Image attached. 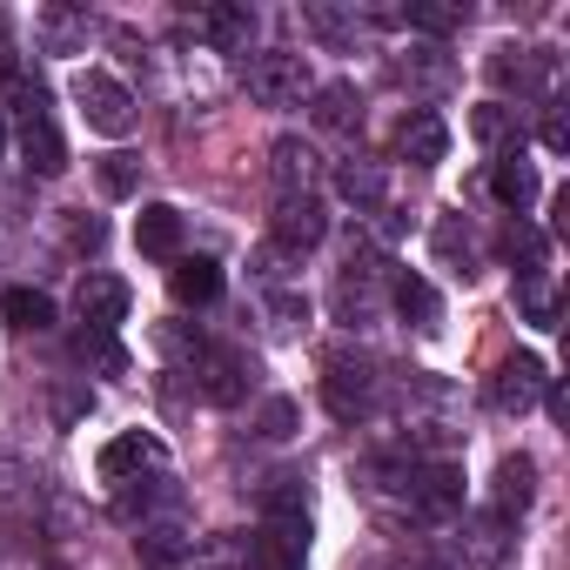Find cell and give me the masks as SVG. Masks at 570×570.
Returning a JSON list of instances; mask_svg holds the SVG:
<instances>
[{"mask_svg":"<svg viewBox=\"0 0 570 570\" xmlns=\"http://www.w3.org/2000/svg\"><path fill=\"white\" fill-rule=\"evenodd\" d=\"M390 255L376 248V242H350V255H343V268H336V289H330V309H336V323L343 330H370L376 316H383V303H390Z\"/></svg>","mask_w":570,"mask_h":570,"instance_id":"obj_1","label":"cell"},{"mask_svg":"<svg viewBox=\"0 0 570 570\" xmlns=\"http://www.w3.org/2000/svg\"><path fill=\"white\" fill-rule=\"evenodd\" d=\"M161 350H175L181 356V370L195 376V390H202V403H215V410H228V403H242L248 396V356L242 350H228V343H208V336H188V330H161Z\"/></svg>","mask_w":570,"mask_h":570,"instance_id":"obj_2","label":"cell"},{"mask_svg":"<svg viewBox=\"0 0 570 570\" xmlns=\"http://www.w3.org/2000/svg\"><path fill=\"white\" fill-rule=\"evenodd\" d=\"M383 390H390V376H383V363L363 356V350H336V356L323 363V403H330V416H343V423L376 416V410H383Z\"/></svg>","mask_w":570,"mask_h":570,"instance_id":"obj_3","label":"cell"},{"mask_svg":"<svg viewBox=\"0 0 570 570\" xmlns=\"http://www.w3.org/2000/svg\"><path fill=\"white\" fill-rule=\"evenodd\" d=\"M242 88L262 108H303L316 95V75H309V55H296V48H262L242 61Z\"/></svg>","mask_w":570,"mask_h":570,"instance_id":"obj_4","label":"cell"},{"mask_svg":"<svg viewBox=\"0 0 570 570\" xmlns=\"http://www.w3.org/2000/svg\"><path fill=\"white\" fill-rule=\"evenodd\" d=\"M75 108H81V121L95 128V135H108V141H121L128 128H135V95L115 81V75H101V68H81L75 75Z\"/></svg>","mask_w":570,"mask_h":570,"instance_id":"obj_5","label":"cell"},{"mask_svg":"<svg viewBox=\"0 0 570 570\" xmlns=\"http://www.w3.org/2000/svg\"><path fill=\"white\" fill-rule=\"evenodd\" d=\"M323 235H330V208H323V195H275L268 242H275L282 255H296V262H303Z\"/></svg>","mask_w":570,"mask_h":570,"instance_id":"obj_6","label":"cell"},{"mask_svg":"<svg viewBox=\"0 0 570 570\" xmlns=\"http://www.w3.org/2000/svg\"><path fill=\"white\" fill-rule=\"evenodd\" d=\"M483 68H490V81H497L503 95H517V101L557 88V55H550V48H497Z\"/></svg>","mask_w":570,"mask_h":570,"instance_id":"obj_7","label":"cell"},{"mask_svg":"<svg viewBox=\"0 0 570 570\" xmlns=\"http://www.w3.org/2000/svg\"><path fill=\"white\" fill-rule=\"evenodd\" d=\"M543 390H550V370H543V356L517 350V356H503V363H497V376H490V410H503V416H523L530 403H543Z\"/></svg>","mask_w":570,"mask_h":570,"instance_id":"obj_8","label":"cell"},{"mask_svg":"<svg viewBox=\"0 0 570 570\" xmlns=\"http://www.w3.org/2000/svg\"><path fill=\"white\" fill-rule=\"evenodd\" d=\"M95 470H101V483H135V476H155V470H168V450H161V436H148V430H121L101 456H95Z\"/></svg>","mask_w":570,"mask_h":570,"instance_id":"obj_9","label":"cell"},{"mask_svg":"<svg viewBox=\"0 0 570 570\" xmlns=\"http://www.w3.org/2000/svg\"><path fill=\"white\" fill-rule=\"evenodd\" d=\"M262 530H275V537H296V543H309V490H303V476H268L262 483Z\"/></svg>","mask_w":570,"mask_h":570,"instance_id":"obj_10","label":"cell"},{"mask_svg":"<svg viewBox=\"0 0 570 570\" xmlns=\"http://www.w3.org/2000/svg\"><path fill=\"white\" fill-rule=\"evenodd\" d=\"M188 28H195L202 41H215L222 55H248L262 14L248 8V0H215V8H195V14H188Z\"/></svg>","mask_w":570,"mask_h":570,"instance_id":"obj_11","label":"cell"},{"mask_svg":"<svg viewBox=\"0 0 570 570\" xmlns=\"http://www.w3.org/2000/svg\"><path fill=\"white\" fill-rule=\"evenodd\" d=\"M128 282L121 275H108V268H88L81 275V289H75V309H81V323L88 330H121L128 323Z\"/></svg>","mask_w":570,"mask_h":570,"instance_id":"obj_12","label":"cell"},{"mask_svg":"<svg viewBox=\"0 0 570 570\" xmlns=\"http://www.w3.org/2000/svg\"><path fill=\"white\" fill-rule=\"evenodd\" d=\"M530 503H537V463L517 450V456H503V463H497V483H490V517L517 530Z\"/></svg>","mask_w":570,"mask_h":570,"instance_id":"obj_13","label":"cell"},{"mask_svg":"<svg viewBox=\"0 0 570 570\" xmlns=\"http://www.w3.org/2000/svg\"><path fill=\"white\" fill-rule=\"evenodd\" d=\"M396 155H403L410 168H436V161L450 155V128H443V115H436V108H410V115L396 121Z\"/></svg>","mask_w":570,"mask_h":570,"instance_id":"obj_14","label":"cell"},{"mask_svg":"<svg viewBox=\"0 0 570 570\" xmlns=\"http://www.w3.org/2000/svg\"><path fill=\"white\" fill-rule=\"evenodd\" d=\"M268 175H275V195H316L323 155H316L303 135H282V141L268 148Z\"/></svg>","mask_w":570,"mask_h":570,"instance_id":"obj_15","label":"cell"},{"mask_svg":"<svg viewBox=\"0 0 570 570\" xmlns=\"http://www.w3.org/2000/svg\"><path fill=\"white\" fill-rule=\"evenodd\" d=\"M390 81L410 95H450L456 88V61L443 48H416V55H390Z\"/></svg>","mask_w":570,"mask_h":570,"instance_id":"obj_16","label":"cell"},{"mask_svg":"<svg viewBox=\"0 0 570 570\" xmlns=\"http://www.w3.org/2000/svg\"><path fill=\"white\" fill-rule=\"evenodd\" d=\"M309 121L323 135H363V95H356V81H323L309 95Z\"/></svg>","mask_w":570,"mask_h":570,"instance_id":"obj_17","label":"cell"},{"mask_svg":"<svg viewBox=\"0 0 570 570\" xmlns=\"http://www.w3.org/2000/svg\"><path fill=\"white\" fill-rule=\"evenodd\" d=\"M490 195H497L517 222L530 215V202H537V168L523 161V148H503V155L490 161Z\"/></svg>","mask_w":570,"mask_h":570,"instance_id":"obj_18","label":"cell"},{"mask_svg":"<svg viewBox=\"0 0 570 570\" xmlns=\"http://www.w3.org/2000/svg\"><path fill=\"white\" fill-rule=\"evenodd\" d=\"M303 28H309L323 48H336V55H356V41H363L370 14H356V8H330V0H309V8H303Z\"/></svg>","mask_w":570,"mask_h":570,"instance_id":"obj_19","label":"cell"},{"mask_svg":"<svg viewBox=\"0 0 570 570\" xmlns=\"http://www.w3.org/2000/svg\"><path fill=\"white\" fill-rule=\"evenodd\" d=\"M168 289H175L181 309H208V303L222 296V262H208V255H175Z\"/></svg>","mask_w":570,"mask_h":570,"instance_id":"obj_20","label":"cell"},{"mask_svg":"<svg viewBox=\"0 0 570 570\" xmlns=\"http://www.w3.org/2000/svg\"><path fill=\"white\" fill-rule=\"evenodd\" d=\"M35 48L41 55H81L88 48V8H41L35 14Z\"/></svg>","mask_w":570,"mask_h":570,"instance_id":"obj_21","label":"cell"},{"mask_svg":"<svg viewBox=\"0 0 570 570\" xmlns=\"http://www.w3.org/2000/svg\"><path fill=\"white\" fill-rule=\"evenodd\" d=\"M390 303H396V309H403L423 336H436V330H443V296L430 289V282H423L416 268H396V275H390Z\"/></svg>","mask_w":570,"mask_h":570,"instance_id":"obj_22","label":"cell"},{"mask_svg":"<svg viewBox=\"0 0 570 570\" xmlns=\"http://www.w3.org/2000/svg\"><path fill=\"white\" fill-rule=\"evenodd\" d=\"M336 195L356 208V215H383L390 208V175L376 161H336Z\"/></svg>","mask_w":570,"mask_h":570,"instance_id":"obj_23","label":"cell"},{"mask_svg":"<svg viewBox=\"0 0 570 570\" xmlns=\"http://www.w3.org/2000/svg\"><path fill=\"white\" fill-rule=\"evenodd\" d=\"M135 248H141L148 262H175V255H181V208L148 202V208L135 215Z\"/></svg>","mask_w":570,"mask_h":570,"instance_id":"obj_24","label":"cell"},{"mask_svg":"<svg viewBox=\"0 0 570 570\" xmlns=\"http://www.w3.org/2000/svg\"><path fill=\"white\" fill-rule=\"evenodd\" d=\"M21 155H28V168H35V175H48V181L68 168V141H61L55 115H35V121H21Z\"/></svg>","mask_w":570,"mask_h":570,"instance_id":"obj_25","label":"cell"},{"mask_svg":"<svg viewBox=\"0 0 570 570\" xmlns=\"http://www.w3.org/2000/svg\"><path fill=\"white\" fill-rule=\"evenodd\" d=\"M0 323L21 336H41V330H55V296L48 289H0Z\"/></svg>","mask_w":570,"mask_h":570,"instance_id":"obj_26","label":"cell"},{"mask_svg":"<svg viewBox=\"0 0 570 570\" xmlns=\"http://www.w3.org/2000/svg\"><path fill=\"white\" fill-rule=\"evenodd\" d=\"M470 135H476L490 155L523 148V121H517V108H510V101H483V108H470Z\"/></svg>","mask_w":570,"mask_h":570,"instance_id":"obj_27","label":"cell"},{"mask_svg":"<svg viewBox=\"0 0 570 570\" xmlns=\"http://www.w3.org/2000/svg\"><path fill=\"white\" fill-rule=\"evenodd\" d=\"M436 255L456 268V275H476V228L463 222V215H436Z\"/></svg>","mask_w":570,"mask_h":570,"instance_id":"obj_28","label":"cell"},{"mask_svg":"<svg viewBox=\"0 0 570 570\" xmlns=\"http://www.w3.org/2000/svg\"><path fill=\"white\" fill-rule=\"evenodd\" d=\"M390 21H403L410 35H430V41H443V35H456L470 14H463V8H436V0H403V8H396Z\"/></svg>","mask_w":570,"mask_h":570,"instance_id":"obj_29","label":"cell"},{"mask_svg":"<svg viewBox=\"0 0 570 570\" xmlns=\"http://www.w3.org/2000/svg\"><path fill=\"white\" fill-rule=\"evenodd\" d=\"M0 101H8L21 121H35V115H48V81H41L35 68H21V61H14L8 75H0Z\"/></svg>","mask_w":570,"mask_h":570,"instance_id":"obj_30","label":"cell"},{"mask_svg":"<svg viewBox=\"0 0 570 570\" xmlns=\"http://www.w3.org/2000/svg\"><path fill=\"white\" fill-rule=\"evenodd\" d=\"M503 248H510V262H517V282L543 275V262H550V235H543V228H530V222H510Z\"/></svg>","mask_w":570,"mask_h":570,"instance_id":"obj_31","label":"cell"},{"mask_svg":"<svg viewBox=\"0 0 570 570\" xmlns=\"http://www.w3.org/2000/svg\"><path fill=\"white\" fill-rule=\"evenodd\" d=\"M242 563H248V570H303V543H296V537H275V530H255Z\"/></svg>","mask_w":570,"mask_h":570,"instance_id":"obj_32","label":"cell"},{"mask_svg":"<svg viewBox=\"0 0 570 570\" xmlns=\"http://www.w3.org/2000/svg\"><path fill=\"white\" fill-rule=\"evenodd\" d=\"M262 316H268L275 336H296L309 323V296L303 289H262Z\"/></svg>","mask_w":570,"mask_h":570,"instance_id":"obj_33","label":"cell"},{"mask_svg":"<svg viewBox=\"0 0 570 570\" xmlns=\"http://www.w3.org/2000/svg\"><path fill=\"white\" fill-rule=\"evenodd\" d=\"M75 356H81V363H95V370H108V376H121V370H128V350L115 343V330H88V323H81V330H75Z\"/></svg>","mask_w":570,"mask_h":570,"instance_id":"obj_34","label":"cell"},{"mask_svg":"<svg viewBox=\"0 0 570 570\" xmlns=\"http://www.w3.org/2000/svg\"><path fill=\"white\" fill-rule=\"evenodd\" d=\"M135 543L148 550V563H175V557H188V530H181V517L141 523V537H135Z\"/></svg>","mask_w":570,"mask_h":570,"instance_id":"obj_35","label":"cell"},{"mask_svg":"<svg viewBox=\"0 0 570 570\" xmlns=\"http://www.w3.org/2000/svg\"><path fill=\"white\" fill-rule=\"evenodd\" d=\"M255 430H262L268 443H289V436L303 430V410H296L289 396H268V403H262V416H255Z\"/></svg>","mask_w":570,"mask_h":570,"instance_id":"obj_36","label":"cell"},{"mask_svg":"<svg viewBox=\"0 0 570 570\" xmlns=\"http://www.w3.org/2000/svg\"><path fill=\"white\" fill-rule=\"evenodd\" d=\"M517 309H523L537 330H557V296H550V282H543V275L517 282Z\"/></svg>","mask_w":570,"mask_h":570,"instance_id":"obj_37","label":"cell"},{"mask_svg":"<svg viewBox=\"0 0 570 570\" xmlns=\"http://www.w3.org/2000/svg\"><path fill=\"white\" fill-rule=\"evenodd\" d=\"M95 181H101V195H135L141 161H135V155H101V161H95Z\"/></svg>","mask_w":570,"mask_h":570,"instance_id":"obj_38","label":"cell"},{"mask_svg":"<svg viewBox=\"0 0 570 570\" xmlns=\"http://www.w3.org/2000/svg\"><path fill=\"white\" fill-rule=\"evenodd\" d=\"M101 242H108V222L101 215H68V248L75 255H95Z\"/></svg>","mask_w":570,"mask_h":570,"instance_id":"obj_39","label":"cell"},{"mask_svg":"<svg viewBox=\"0 0 570 570\" xmlns=\"http://www.w3.org/2000/svg\"><path fill=\"white\" fill-rule=\"evenodd\" d=\"M537 135H543V148H550V155H563V148H570V115H563V101H550V108H543V128H537Z\"/></svg>","mask_w":570,"mask_h":570,"instance_id":"obj_40","label":"cell"},{"mask_svg":"<svg viewBox=\"0 0 570 570\" xmlns=\"http://www.w3.org/2000/svg\"><path fill=\"white\" fill-rule=\"evenodd\" d=\"M8 68H14V21L0 14V75H8Z\"/></svg>","mask_w":570,"mask_h":570,"instance_id":"obj_41","label":"cell"},{"mask_svg":"<svg viewBox=\"0 0 570 570\" xmlns=\"http://www.w3.org/2000/svg\"><path fill=\"white\" fill-rule=\"evenodd\" d=\"M0 155H8V121H0Z\"/></svg>","mask_w":570,"mask_h":570,"instance_id":"obj_42","label":"cell"}]
</instances>
